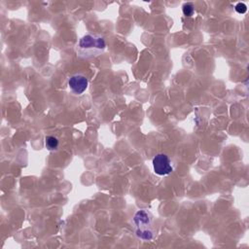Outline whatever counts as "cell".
I'll return each instance as SVG.
<instances>
[{
  "instance_id": "cell-1",
  "label": "cell",
  "mask_w": 249,
  "mask_h": 249,
  "mask_svg": "<svg viewBox=\"0 0 249 249\" xmlns=\"http://www.w3.org/2000/svg\"><path fill=\"white\" fill-rule=\"evenodd\" d=\"M106 49V41L103 36L95 33L84 35L78 42L76 47L77 55L84 59L94 58Z\"/></svg>"
},
{
  "instance_id": "cell-7",
  "label": "cell",
  "mask_w": 249,
  "mask_h": 249,
  "mask_svg": "<svg viewBox=\"0 0 249 249\" xmlns=\"http://www.w3.org/2000/svg\"><path fill=\"white\" fill-rule=\"evenodd\" d=\"M235 11L238 14H244L247 11V7H246V5L244 3H238L235 6Z\"/></svg>"
},
{
  "instance_id": "cell-5",
  "label": "cell",
  "mask_w": 249,
  "mask_h": 249,
  "mask_svg": "<svg viewBox=\"0 0 249 249\" xmlns=\"http://www.w3.org/2000/svg\"><path fill=\"white\" fill-rule=\"evenodd\" d=\"M58 145H59V142L56 137H54L53 135H48L45 137V146L48 150L54 151L57 149Z\"/></svg>"
},
{
  "instance_id": "cell-4",
  "label": "cell",
  "mask_w": 249,
  "mask_h": 249,
  "mask_svg": "<svg viewBox=\"0 0 249 249\" xmlns=\"http://www.w3.org/2000/svg\"><path fill=\"white\" fill-rule=\"evenodd\" d=\"M88 86L89 80L84 74L76 73L69 77L68 87L70 90L76 95H81L88 89Z\"/></svg>"
},
{
  "instance_id": "cell-3",
  "label": "cell",
  "mask_w": 249,
  "mask_h": 249,
  "mask_svg": "<svg viewBox=\"0 0 249 249\" xmlns=\"http://www.w3.org/2000/svg\"><path fill=\"white\" fill-rule=\"evenodd\" d=\"M153 168L156 174L160 176H165L172 172L173 166L169 157L165 154H157L152 160Z\"/></svg>"
},
{
  "instance_id": "cell-2",
  "label": "cell",
  "mask_w": 249,
  "mask_h": 249,
  "mask_svg": "<svg viewBox=\"0 0 249 249\" xmlns=\"http://www.w3.org/2000/svg\"><path fill=\"white\" fill-rule=\"evenodd\" d=\"M133 223L135 225V233L140 239L149 241L154 238L155 231L153 229V217L148 210H138L134 214Z\"/></svg>"
},
{
  "instance_id": "cell-6",
  "label": "cell",
  "mask_w": 249,
  "mask_h": 249,
  "mask_svg": "<svg viewBox=\"0 0 249 249\" xmlns=\"http://www.w3.org/2000/svg\"><path fill=\"white\" fill-rule=\"evenodd\" d=\"M182 10H183V14L186 16V17H192L194 15V12H195V7H194V4L191 3V2H187L183 5L182 7Z\"/></svg>"
}]
</instances>
